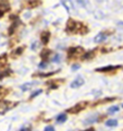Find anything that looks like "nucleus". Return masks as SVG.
Listing matches in <instances>:
<instances>
[{
  "mask_svg": "<svg viewBox=\"0 0 123 131\" xmlns=\"http://www.w3.org/2000/svg\"><path fill=\"white\" fill-rule=\"evenodd\" d=\"M86 106H87V103L86 102H82V103H79V104H76V105H74L73 107H71V108H69L68 109V113H70V114H73V115H75V114H79L80 112H82Z\"/></svg>",
  "mask_w": 123,
  "mask_h": 131,
  "instance_id": "1",
  "label": "nucleus"
},
{
  "mask_svg": "<svg viewBox=\"0 0 123 131\" xmlns=\"http://www.w3.org/2000/svg\"><path fill=\"white\" fill-rule=\"evenodd\" d=\"M50 54H51V51L49 50V49H44V50L42 51V54H40V57H42L43 59L47 60V58L50 56Z\"/></svg>",
  "mask_w": 123,
  "mask_h": 131,
  "instance_id": "10",
  "label": "nucleus"
},
{
  "mask_svg": "<svg viewBox=\"0 0 123 131\" xmlns=\"http://www.w3.org/2000/svg\"><path fill=\"white\" fill-rule=\"evenodd\" d=\"M20 131H31V127H24Z\"/></svg>",
  "mask_w": 123,
  "mask_h": 131,
  "instance_id": "24",
  "label": "nucleus"
},
{
  "mask_svg": "<svg viewBox=\"0 0 123 131\" xmlns=\"http://www.w3.org/2000/svg\"><path fill=\"white\" fill-rule=\"evenodd\" d=\"M40 93H42V91H40V90H38V91H36L35 93H33L32 95H31V100H32V98H34L35 96H37L38 94H40Z\"/></svg>",
  "mask_w": 123,
  "mask_h": 131,
  "instance_id": "20",
  "label": "nucleus"
},
{
  "mask_svg": "<svg viewBox=\"0 0 123 131\" xmlns=\"http://www.w3.org/2000/svg\"><path fill=\"white\" fill-rule=\"evenodd\" d=\"M84 131H94V129L91 128V129H87V130H84Z\"/></svg>",
  "mask_w": 123,
  "mask_h": 131,
  "instance_id": "28",
  "label": "nucleus"
},
{
  "mask_svg": "<svg viewBox=\"0 0 123 131\" xmlns=\"http://www.w3.org/2000/svg\"><path fill=\"white\" fill-rule=\"evenodd\" d=\"M79 51H83V48L82 47H72V48H70L69 49V57H72V56L76 55Z\"/></svg>",
  "mask_w": 123,
  "mask_h": 131,
  "instance_id": "5",
  "label": "nucleus"
},
{
  "mask_svg": "<svg viewBox=\"0 0 123 131\" xmlns=\"http://www.w3.org/2000/svg\"><path fill=\"white\" fill-rule=\"evenodd\" d=\"M119 24H121V25H123V22H120V23H119Z\"/></svg>",
  "mask_w": 123,
  "mask_h": 131,
  "instance_id": "29",
  "label": "nucleus"
},
{
  "mask_svg": "<svg viewBox=\"0 0 123 131\" xmlns=\"http://www.w3.org/2000/svg\"><path fill=\"white\" fill-rule=\"evenodd\" d=\"M57 72V71H56ZM56 72H49V73H39V74H36V75H38V77H50V75H52L54 73H56Z\"/></svg>",
  "mask_w": 123,
  "mask_h": 131,
  "instance_id": "19",
  "label": "nucleus"
},
{
  "mask_svg": "<svg viewBox=\"0 0 123 131\" xmlns=\"http://www.w3.org/2000/svg\"><path fill=\"white\" fill-rule=\"evenodd\" d=\"M120 66H108V67H104V68H98L96 69L97 72H108L110 70H114V69H119Z\"/></svg>",
  "mask_w": 123,
  "mask_h": 131,
  "instance_id": "4",
  "label": "nucleus"
},
{
  "mask_svg": "<svg viewBox=\"0 0 123 131\" xmlns=\"http://www.w3.org/2000/svg\"><path fill=\"white\" fill-rule=\"evenodd\" d=\"M10 73H11V70H2L0 72V80L3 79V78L7 77V75H9Z\"/></svg>",
  "mask_w": 123,
  "mask_h": 131,
  "instance_id": "13",
  "label": "nucleus"
},
{
  "mask_svg": "<svg viewBox=\"0 0 123 131\" xmlns=\"http://www.w3.org/2000/svg\"><path fill=\"white\" fill-rule=\"evenodd\" d=\"M83 84H84V79L82 77H77L76 79L71 83V88L72 89H77V88H81Z\"/></svg>",
  "mask_w": 123,
  "mask_h": 131,
  "instance_id": "3",
  "label": "nucleus"
},
{
  "mask_svg": "<svg viewBox=\"0 0 123 131\" xmlns=\"http://www.w3.org/2000/svg\"><path fill=\"white\" fill-rule=\"evenodd\" d=\"M15 26H16V23H13V24H12V25H11V28H10V31H9V34H12V33H13Z\"/></svg>",
  "mask_w": 123,
  "mask_h": 131,
  "instance_id": "21",
  "label": "nucleus"
},
{
  "mask_svg": "<svg viewBox=\"0 0 123 131\" xmlns=\"http://www.w3.org/2000/svg\"><path fill=\"white\" fill-rule=\"evenodd\" d=\"M45 131H55V128L52 126H48L45 128Z\"/></svg>",
  "mask_w": 123,
  "mask_h": 131,
  "instance_id": "22",
  "label": "nucleus"
},
{
  "mask_svg": "<svg viewBox=\"0 0 123 131\" xmlns=\"http://www.w3.org/2000/svg\"><path fill=\"white\" fill-rule=\"evenodd\" d=\"M35 83H26V84H23L22 86H21V89H22V91H26V90H30L31 89V86H33Z\"/></svg>",
  "mask_w": 123,
  "mask_h": 131,
  "instance_id": "14",
  "label": "nucleus"
},
{
  "mask_svg": "<svg viewBox=\"0 0 123 131\" xmlns=\"http://www.w3.org/2000/svg\"><path fill=\"white\" fill-rule=\"evenodd\" d=\"M40 5V2L39 1H30V2H28V6H30V7H37V6H39Z\"/></svg>",
  "mask_w": 123,
  "mask_h": 131,
  "instance_id": "18",
  "label": "nucleus"
},
{
  "mask_svg": "<svg viewBox=\"0 0 123 131\" xmlns=\"http://www.w3.org/2000/svg\"><path fill=\"white\" fill-rule=\"evenodd\" d=\"M3 13H5V12H3V11H1V10H0V18H1V16L3 15Z\"/></svg>",
  "mask_w": 123,
  "mask_h": 131,
  "instance_id": "27",
  "label": "nucleus"
},
{
  "mask_svg": "<svg viewBox=\"0 0 123 131\" xmlns=\"http://www.w3.org/2000/svg\"><path fill=\"white\" fill-rule=\"evenodd\" d=\"M117 125H118V121L116 119H110L106 122V126H108V127H116Z\"/></svg>",
  "mask_w": 123,
  "mask_h": 131,
  "instance_id": "12",
  "label": "nucleus"
},
{
  "mask_svg": "<svg viewBox=\"0 0 123 131\" xmlns=\"http://www.w3.org/2000/svg\"><path fill=\"white\" fill-rule=\"evenodd\" d=\"M23 52V47H19L16 48L15 50L13 51V54H12V57H16V56H20Z\"/></svg>",
  "mask_w": 123,
  "mask_h": 131,
  "instance_id": "11",
  "label": "nucleus"
},
{
  "mask_svg": "<svg viewBox=\"0 0 123 131\" xmlns=\"http://www.w3.org/2000/svg\"><path fill=\"white\" fill-rule=\"evenodd\" d=\"M79 68H80V66H79V64H74V66L72 67L73 70H76V69H79Z\"/></svg>",
  "mask_w": 123,
  "mask_h": 131,
  "instance_id": "26",
  "label": "nucleus"
},
{
  "mask_svg": "<svg viewBox=\"0 0 123 131\" xmlns=\"http://www.w3.org/2000/svg\"><path fill=\"white\" fill-rule=\"evenodd\" d=\"M47 67V62H42L39 64V68H46Z\"/></svg>",
  "mask_w": 123,
  "mask_h": 131,
  "instance_id": "25",
  "label": "nucleus"
},
{
  "mask_svg": "<svg viewBox=\"0 0 123 131\" xmlns=\"http://www.w3.org/2000/svg\"><path fill=\"white\" fill-rule=\"evenodd\" d=\"M7 92H8V91H7V90H5V89H3L2 86H0V96H1V95H2V93H3V94H6Z\"/></svg>",
  "mask_w": 123,
  "mask_h": 131,
  "instance_id": "23",
  "label": "nucleus"
},
{
  "mask_svg": "<svg viewBox=\"0 0 123 131\" xmlns=\"http://www.w3.org/2000/svg\"><path fill=\"white\" fill-rule=\"evenodd\" d=\"M49 39H50V33L49 32H43L42 33V42L44 45L48 44Z\"/></svg>",
  "mask_w": 123,
  "mask_h": 131,
  "instance_id": "6",
  "label": "nucleus"
},
{
  "mask_svg": "<svg viewBox=\"0 0 123 131\" xmlns=\"http://www.w3.org/2000/svg\"><path fill=\"white\" fill-rule=\"evenodd\" d=\"M7 63V55H3L0 57V64H6Z\"/></svg>",
  "mask_w": 123,
  "mask_h": 131,
  "instance_id": "17",
  "label": "nucleus"
},
{
  "mask_svg": "<svg viewBox=\"0 0 123 131\" xmlns=\"http://www.w3.org/2000/svg\"><path fill=\"white\" fill-rule=\"evenodd\" d=\"M67 119H68L67 115H65V114H60L59 116L57 117V122H59V124H62V122L67 121Z\"/></svg>",
  "mask_w": 123,
  "mask_h": 131,
  "instance_id": "9",
  "label": "nucleus"
},
{
  "mask_svg": "<svg viewBox=\"0 0 123 131\" xmlns=\"http://www.w3.org/2000/svg\"><path fill=\"white\" fill-rule=\"evenodd\" d=\"M122 107H123V105H122Z\"/></svg>",
  "mask_w": 123,
  "mask_h": 131,
  "instance_id": "30",
  "label": "nucleus"
},
{
  "mask_svg": "<svg viewBox=\"0 0 123 131\" xmlns=\"http://www.w3.org/2000/svg\"><path fill=\"white\" fill-rule=\"evenodd\" d=\"M119 110V107L118 106H111L109 109H108V113L110 114V115H112V114H114V113H117Z\"/></svg>",
  "mask_w": 123,
  "mask_h": 131,
  "instance_id": "15",
  "label": "nucleus"
},
{
  "mask_svg": "<svg viewBox=\"0 0 123 131\" xmlns=\"http://www.w3.org/2000/svg\"><path fill=\"white\" fill-rule=\"evenodd\" d=\"M79 25H80V24L77 22H75L73 19H70L68 21V23H67V32H70V33L77 32V31H79V28L81 27Z\"/></svg>",
  "mask_w": 123,
  "mask_h": 131,
  "instance_id": "2",
  "label": "nucleus"
},
{
  "mask_svg": "<svg viewBox=\"0 0 123 131\" xmlns=\"http://www.w3.org/2000/svg\"><path fill=\"white\" fill-rule=\"evenodd\" d=\"M94 56H95V51L92 50V51H87L85 52V54L82 56V59L83 60H91L94 58Z\"/></svg>",
  "mask_w": 123,
  "mask_h": 131,
  "instance_id": "8",
  "label": "nucleus"
},
{
  "mask_svg": "<svg viewBox=\"0 0 123 131\" xmlns=\"http://www.w3.org/2000/svg\"><path fill=\"white\" fill-rule=\"evenodd\" d=\"M52 61H54V62H56V63L60 62V55H59V54H56L54 57H52Z\"/></svg>",
  "mask_w": 123,
  "mask_h": 131,
  "instance_id": "16",
  "label": "nucleus"
},
{
  "mask_svg": "<svg viewBox=\"0 0 123 131\" xmlns=\"http://www.w3.org/2000/svg\"><path fill=\"white\" fill-rule=\"evenodd\" d=\"M106 38H107V35H106L105 33H99L98 35H96V37L94 38V40H95V43H101V42H104Z\"/></svg>",
  "mask_w": 123,
  "mask_h": 131,
  "instance_id": "7",
  "label": "nucleus"
}]
</instances>
